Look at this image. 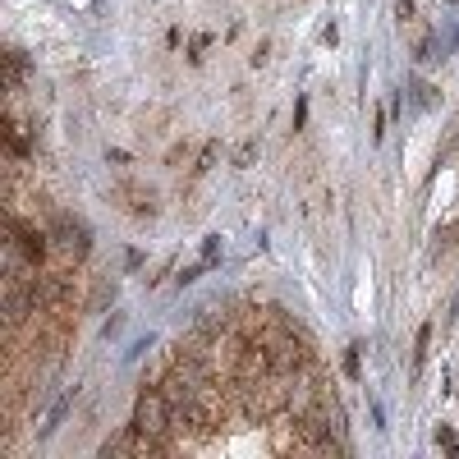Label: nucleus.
<instances>
[{
	"label": "nucleus",
	"mask_w": 459,
	"mask_h": 459,
	"mask_svg": "<svg viewBox=\"0 0 459 459\" xmlns=\"http://www.w3.org/2000/svg\"><path fill=\"white\" fill-rule=\"evenodd\" d=\"M395 10H400V19L409 23V19H414V0H395Z\"/></svg>",
	"instance_id": "3"
},
{
	"label": "nucleus",
	"mask_w": 459,
	"mask_h": 459,
	"mask_svg": "<svg viewBox=\"0 0 459 459\" xmlns=\"http://www.w3.org/2000/svg\"><path fill=\"white\" fill-rule=\"evenodd\" d=\"M345 368H349V377H359V345H354V349L345 354Z\"/></svg>",
	"instance_id": "2"
},
{
	"label": "nucleus",
	"mask_w": 459,
	"mask_h": 459,
	"mask_svg": "<svg viewBox=\"0 0 459 459\" xmlns=\"http://www.w3.org/2000/svg\"><path fill=\"white\" fill-rule=\"evenodd\" d=\"M437 446H441V450H450V455H459V437L450 432V427H437Z\"/></svg>",
	"instance_id": "1"
}]
</instances>
